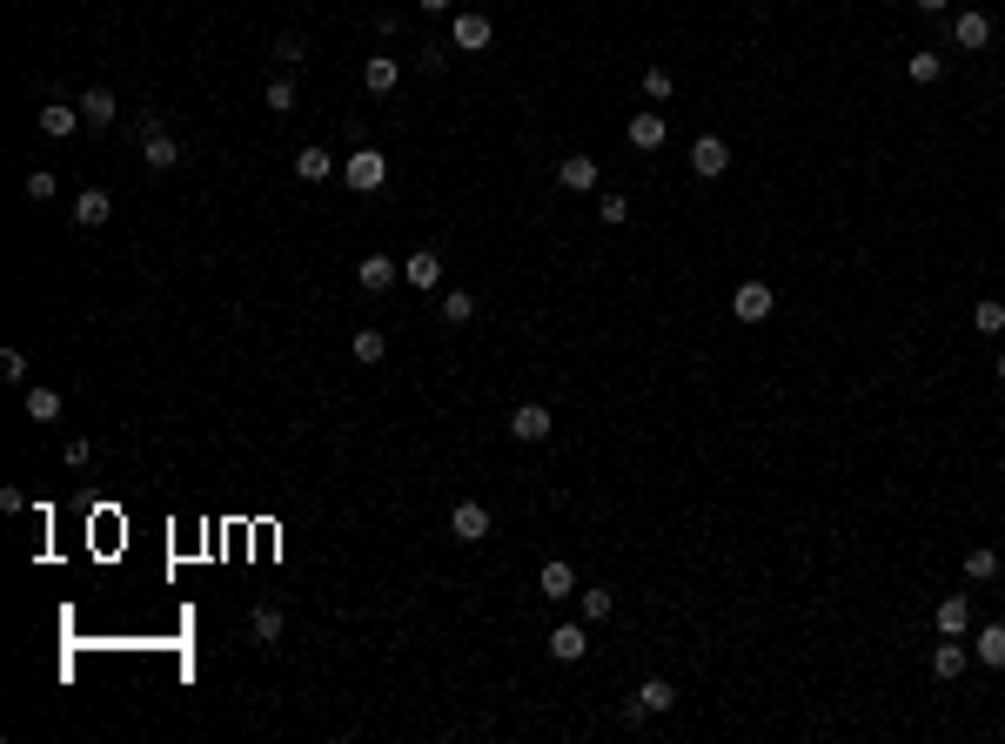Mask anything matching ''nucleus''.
<instances>
[{
    "label": "nucleus",
    "instance_id": "obj_31",
    "mask_svg": "<svg viewBox=\"0 0 1005 744\" xmlns=\"http://www.w3.org/2000/svg\"><path fill=\"white\" fill-rule=\"evenodd\" d=\"M469 316H476V295H469V289H449V295H443V322H469Z\"/></svg>",
    "mask_w": 1005,
    "mask_h": 744
},
{
    "label": "nucleus",
    "instance_id": "obj_38",
    "mask_svg": "<svg viewBox=\"0 0 1005 744\" xmlns=\"http://www.w3.org/2000/svg\"><path fill=\"white\" fill-rule=\"evenodd\" d=\"M275 61H309V41H302V34H282V41H275Z\"/></svg>",
    "mask_w": 1005,
    "mask_h": 744
},
{
    "label": "nucleus",
    "instance_id": "obj_30",
    "mask_svg": "<svg viewBox=\"0 0 1005 744\" xmlns=\"http://www.w3.org/2000/svg\"><path fill=\"white\" fill-rule=\"evenodd\" d=\"M262 101H268V114H295V101H302V94H295V81H268Z\"/></svg>",
    "mask_w": 1005,
    "mask_h": 744
},
{
    "label": "nucleus",
    "instance_id": "obj_36",
    "mask_svg": "<svg viewBox=\"0 0 1005 744\" xmlns=\"http://www.w3.org/2000/svg\"><path fill=\"white\" fill-rule=\"evenodd\" d=\"M0 376H7V383H27V356L21 349H0Z\"/></svg>",
    "mask_w": 1005,
    "mask_h": 744
},
{
    "label": "nucleus",
    "instance_id": "obj_20",
    "mask_svg": "<svg viewBox=\"0 0 1005 744\" xmlns=\"http://www.w3.org/2000/svg\"><path fill=\"white\" fill-rule=\"evenodd\" d=\"M557 181L570 188V195H583V188H597V161H590V155H570V161H557Z\"/></svg>",
    "mask_w": 1005,
    "mask_h": 744
},
{
    "label": "nucleus",
    "instance_id": "obj_40",
    "mask_svg": "<svg viewBox=\"0 0 1005 744\" xmlns=\"http://www.w3.org/2000/svg\"><path fill=\"white\" fill-rule=\"evenodd\" d=\"M912 7H925V14H945V7H952V0H912Z\"/></svg>",
    "mask_w": 1005,
    "mask_h": 744
},
{
    "label": "nucleus",
    "instance_id": "obj_14",
    "mask_svg": "<svg viewBox=\"0 0 1005 744\" xmlns=\"http://www.w3.org/2000/svg\"><path fill=\"white\" fill-rule=\"evenodd\" d=\"M329 175H342V161H335L329 148H302V155H295V181H329Z\"/></svg>",
    "mask_w": 1005,
    "mask_h": 744
},
{
    "label": "nucleus",
    "instance_id": "obj_6",
    "mask_svg": "<svg viewBox=\"0 0 1005 744\" xmlns=\"http://www.w3.org/2000/svg\"><path fill=\"white\" fill-rule=\"evenodd\" d=\"M691 168H697L704 181H717L724 168H731V148H724L717 135H697V141H691Z\"/></svg>",
    "mask_w": 1005,
    "mask_h": 744
},
{
    "label": "nucleus",
    "instance_id": "obj_3",
    "mask_svg": "<svg viewBox=\"0 0 1005 744\" xmlns=\"http://www.w3.org/2000/svg\"><path fill=\"white\" fill-rule=\"evenodd\" d=\"M550 429H557V416H550L543 403H516V416H510V436H516V443H543Z\"/></svg>",
    "mask_w": 1005,
    "mask_h": 744
},
{
    "label": "nucleus",
    "instance_id": "obj_22",
    "mask_svg": "<svg viewBox=\"0 0 1005 744\" xmlns=\"http://www.w3.org/2000/svg\"><path fill=\"white\" fill-rule=\"evenodd\" d=\"M952 41H959L965 54H979V47L992 41V21H985V14H959V21H952Z\"/></svg>",
    "mask_w": 1005,
    "mask_h": 744
},
{
    "label": "nucleus",
    "instance_id": "obj_8",
    "mask_svg": "<svg viewBox=\"0 0 1005 744\" xmlns=\"http://www.w3.org/2000/svg\"><path fill=\"white\" fill-rule=\"evenodd\" d=\"M536 590H543L550 604H563V597H577V570L563 564V557H550V564L536 570Z\"/></svg>",
    "mask_w": 1005,
    "mask_h": 744
},
{
    "label": "nucleus",
    "instance_id": "obj_39",
    "mask_svg": "<svg viewBox=\"0 0 1005 744\" xmlns=\"http://www.w3.org/2000/svg\"><path fill=\"white\" fill-rule=\"evenodd\" d=\"M416 7H423V14H449V7H456V0H416Z\"/></svg>",
    "mask_w": 1005,
    "mask_h": 744
},
{
    "label": "nucleus",
    "instance_id": "obj_12",
    "mask_svg": "<svg viewBox=\"0 0 1005 744\" xmlns=\"http://www.w3.org/2000/svg\"><path fill=\"white\" fill-rule=\"evenodd\" d=\"M550 657H557V664H583V657H590L583 624H557V631H550Z\"/></svg>",
    "mask_w": 1005,
    "mask_h": 744
},
{
    "label": "nucleus",
    "instance_id": "obj_17",
    "mask_svg": "<svg viewBox=\"0 0 1005 744\" xmlns=\"http://www.w3.org/2000/svg\"><path fill=\"white\" fill-rule=\"evenodd\" d=\"M282 624H289V617H282V604H255V610H248V637H255V644H275V637H282Z\"/></svg>",
    "mask_w": 1005,
    "mask_h": 744
},
{
    "label": "nucleus",
    "instance_id": "obj_33",
    "mask_svg": "<svg viewBox=\"0 0 1005 744\" xmlns=\"http://www.w3.org/2000/svg\"><path fill=\"white\" fill-rule=\"evenodd\" d=\"M597 222L624 228V222H630V202H624V195H603V202H597Z\"/></svg>",
    "mask_w": 1005,
    "mask_h": 744
},
{
    "label": "nucleus",
    "instance_id": "obj_28",
    "mask_svg": "<svg viewBox=\"0 0 1005 744\" xmlns=\"http://www.w3.org/2000/svg\"><path fill=\"white\" fill-rule=\"evenodd\" d=\"M965 577H972V584H992V577H999V550H972V557H965Z\"/></svg>",
    "mask_w": 1005,
    "mask_h": 744
},
{
    "label": "nucleus",
    "instance_id": "obj_23",
    "mask_svg": "<svg viewBox=\"0 0 1005 744\" xmlns=\"http://www.w3.org/2000/svg\"><path fill=\"white\" fill-rule=\"evenodd\" d=\"M637 704L657 718V711H670V704H677V684H670V677H644V684H637Z\"/></svg>",
    "mask_w": 1005,
    "mask_h": 744
},
{
    "label": "nucleus",
    "instance_id": "obj_18",
    "mask_svg": "<svg viewBox=\"0 0 1005 744\" xmlns=\"http://www.w3.org/2000/svg\"><path fill=\"white\" fill-rule=\"evenodd\" d=\"M61 389H47V383H27V416L34 423H61Z\"/></svg>",
    "mask_w": 1005,
    "mask_h": 744
},
{
    "label": "nucleus",
    "instance_id": "obj_29",
    "mask_svg": "<svg viewBox=\"0 0 1005 744\" xmlns=\"http://www.w3.org/2000/svg\"><path fill=\"white\" fill-rule=\"evenodd\" d=\"M577 604H583V617H590V624H603V617L617 610V597H610V590H577Z\"/></svg>",
    "mask_w": 1005,
    "mask_h": 744
},
{
    "label": "nucleus",
    "instance_id": "obj_41",
    "mask_svg": "<svg viewBox=\"0 0 1005 744\" xmlns=\"http://www.w3.org/2000/svg\"><path fill=\"white\" fill-rule=\"evenodd\" d=\"M999 376H1005V356H999Z\"/></svg>",
    "mask_w": 1005,
    "mask_h": 744
},
{
    "label": "nucleus",
    "instance_id": "obj_15",
    "mask_svg": "<svg viewBox=\"0 0 1005 744\" xmlns=\"http://www.w3.org/2000/svg\"><path fill=\"white\" fill-rule=\"evenodd\" d=\"M972 657H979L985 671H1005V624H985V631L972 637Z\"/></svg>",
    "mask_w": 1005,
    "mask_h": 744
},
{
    "label": "nucleus",
    "instance_id": "obj_35",
    "mask_svg": "<svg viewBox=\"0 0 1005 744\" xmlns=\"http://www.w3.org/2000/svg\"><path fill=\"white\" fill-rule=\"evenodd\" d=\"M644 94H650V101H670V94H677V81H670L664 68H650V74H644Z\"/></svg>",
    "mask_w": 1005,
    "mask_h": 744
},
{
    "label": "nucleus",
    "instance_id": "obj_24",
    "mask_svg": "<svg viewBox=\"0 0 1005 744\" xmlns=\"http://www.w3.org/2000/svg\"><path fill=\"white\" fill-rule=\"evenodd\" d=\"M965 664H972V651H965L959 637H945V644H938V651H932V677H959Z\"/></svg>",
    "mask_w": 1005,
    "mask_h": 744
},
{
    "label": "nucleus",
    "instance_id": "obj_4",
    "mask_svg": "<svg viewBox=\"0 0 1005 744\" xmlns=\"http://www.w3.org/2000/svg\"><path fill=\"white\" fill-rule=\"evenodd\" d=\"M771 302H778V295L764 289V282H737V295H731V316H737V322H764V316H771Z\"/></svg>",
    "mask_w": 1005,
    "mask_h": 744
},
{
    "label": "nucleus",
    "instance_id": "obj_26",
    "mask_svg": "<svg viewBox=\"0 0 1005 744\" xmlns=\"http://www.w3.org/2000/svg\"><path fill=\"white\" fill-rule=\"evenodd\" d=\"M349 356H356L362 369H369V362H382V356H389V336H382V329H356V336H349Z\"/></svg>",
    "mask_w": 1005,
    "mask_h": 744
},
{
    "label": "nucleus",
    "instance_id": "obj_25",
    "mask_svg": "<svg viewBox=\"0 0 1005 744\" xmlns=\"http://www.w3.org/2000/svg\"><path fill=\"white\" fill-rule=\"evenodd\" d=\"M81 114H88V128H108L114 114H121V101H114L108 88H88V94H81Z\"/></svg>",
    "mask_w": 1005,
    "mask_h": 744
},
{
    "label": "nucleus",
    "instance_id": "obj_9",
    "mask_svg": "<svg viewBox=\"0 0 1005 744\" xmlns=\"http://www.w3.org/2000/svg\"><path fill=\"white\" fill-rule=\"evenodd\" d=\"M490 34H496V27L483 21V14H456V21H449V41L463 47V54H483V47H490Z\"/></svg>",
    "mask_w": 1005,
    "mask_h": 744
},
{
    "label": "nucleus",
    "instance_id": "obj_2",
    "mask_svg": "<svg viewBox=\"0 0 1005 744\" xmlns=\"http://www.w3.org/2000/svg\"><path fill=\"white\" fill-rule=\"evenodd\" d=\"M449 537H456V543H483V537H490V510H483L476 496L456 503V510H449Z\"/></svg>",
    "mask_w": 1005,
    "mask_h": 744
},
{
    "label": "nucleus",
    "instance_id": "obj_37",
    "mask_svg": "<svg viewBox=\"0 0 1005 744\" xmlns=\"http://www.w3.org/2000/svg\"><path fill=\"white\" fill-rule=\"evenodd\" d=\"M61 456H67V470H88V463H94V443H88V436H74Z\"/></svg>",
    "mask_w": 1005,
    "mask_h": 744
},
{
    "label": "nucleus",
    "instance_id": "obj_19",
    "mask_svg": "<svg viewBox=\"0 0 1005 744\" xmlns=\"http://www.w3.org/2000/svg\"><path fill=\"white\" fill-rule=\"evenodd\" d=\"M396 81H402V68L389 61V54H369V61H362V88H369V94H389Z\"/></svg>",
    "mask_w": 1005,
    "mask_h": 744
},
{
    "label": "nucleus",
    "instance_id": "obj_11",
    "mask_svg": "<svg viewBox=\"0 0 1005 744\" xmlns=\"http://www.w3.org/2000/svg\"><path fill=\"white\" fill-rule=\"evenodd\" d=\"M141 161L155 168V175H168V168H181V141L161 128V135H141Z\"/></svg>",
    "mask_w": 1005,
    "mask_h": 744
},
{
    "label": "nucleus",
    "instance_id": "obj_27",
    "mask_svg": "<svg viewBox=\"0 0 1005 744\" xmlns=\"http://www.w3.org/2000/svg\"><path fill=\"white\" fill-rule=\"evenodd\" d=\"M972 329H979V336H1005V302H979V309H972Z\"/></svg>",
    "mask_w": 1005,
    "mask_h": 744
},
{
    "label": "nucleus",
    "instance_id": "obj_10",
    "mask_svg": "<svg viewBox=\"0 0 1005 744\" xmlns=\"http://www.w3.org/2000/svg\"><path fill=\"white\" fill-rule=\"evenodd\" d=\"M402 282H409V289H436V282H443V255H436V248H416V255L402 262Z\"/></svg>",
    "mask_w": 1005,
    "mask_h": 744
},
{
    "label": "nucleus",
    "instance_id": "obj_34",
    "mask_svg": "<svg viewBox=\"0 0 1005 744\" xmlns=\"http://www.w3.org/2000/svg\"><path fill=\"white\" fill-rule=\"evenodd\" d=\"M905 74H912V81H938V74H945V61H938V54H912V61H905Z\"/></svg>",
    "mask_w": 1005,
    "mask_h": 744
},
{
    "label": "nucleus",
    "instance_id": "obj_7",
    "mask_svg": "<svg viewBox=\"0 0 1005 744\" xmlns=\"http://www.w3.org/2000/svg\"><path fill=\"white\" fill-rule=\"evenodd\" d=\"M356 282H362V295H382L389 282H402V262H389V255H362Z\"/></svg>",
    "mask_w": 1005,
    "mask_h": 744
},
{
    "label": "nucleus",
    "instance_id": "obj_5",
    "mask_svg": "<svg viewBox=\"0 0 1005 744\" xmlns=\"http://www.w3.org/2000/svg\"><path fill=\"white\" fill-rule=\"evenodd\" d=\"M81 121H88V114H81V101H47V108H41V135H47V141H67Z\"/></svg>",
    "mask_w": 1005,
    "mask_h": 744
},
{
    "label": "nucleus",
    "instance_id": "obj_32",
    "mask_svg": "<svg viewBox=\"0 0 1005 744\" xmlns=\"http://www.w3.org/2000/svg\"><path fill=\"white\" fill-rule=\"evenodd\" d=\"M54 188H61L54 168H34V175H27V202H54Z\"/></svg>",
    "mask_w": 1005,
    "mask_h": 744
},
{
    "label": "nucleus",
    "instance_id": "obj_21",
    "mask_svg": "<svg viewBox=\"0 0 1005 744\" xmlns=\"http://www.w3.org/2000/svg\"><path fill=\"white\" fill-rule=\"evenodd\" d=\"M114 215V202L101 195V188H88V195H74V228H101Z\"/></svg>",
    "mask_w": 1005,
    "mask_h": 744
},
{
    "label": "nucleus",
    "instance_id": "obj_1",
    "mask_svg": "<svg viewBox=\"0 0 1005 744\" xmlns=\"http://www.w3.org/2000/svg\"><path fill=\"white\" fill-rule=\"evenodd\" d=\"M342 181H349L356 195H376L382 181H389V155H382V148H356V155H342Z\"/></svg>",
    "mask_w": 1005,
    "mask_h": 744
},
{
    "label": "nucleus",
    "instance_id": "obj_16",
    "mask_svg": "<svg viewBox=\"0 0 1005 744\" xmlns=\"http://www.w3.org/2000/svg\"><path fill=\"white\" fill-rule=\"evenodd\" d=\"M630 148H664V114L657 108H644V114H630Z\"/></svg>",
    "mask_w": 1005,
    "mask_h": 744
},
{
    "label": "nucleus",
    "instance_id": "obj_13",
    "mask_svg": "<svg viewBox=\"0 0 1005 744\" xmlns=\"http://www.w3.org/2000/svg\"><path fill=\"white\" fill-rule=\"evenodd\" d=\"M932 624H938V637H965V631H972V604H965L959 590H952V597L932 610Z\"/></svg>",
    "mask_w": 1005,
    "mask_h": 744
}]
</instances>
